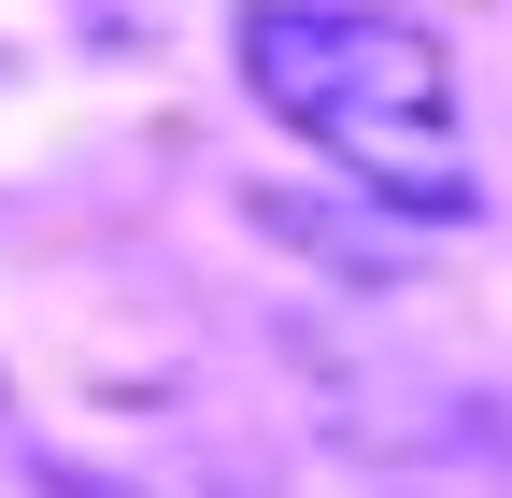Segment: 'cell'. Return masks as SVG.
Instances as JSON below:
<instances>
[{
    "label": "cell",
    "instance_id": "6da1fadb",
    "mask_svg": "<svg viewBox=\"0 0 512 498\" xmlns=\"http://www.w3.org/2000/svg\"><path fill=\"white\" fill-rule=\"evenodd\" d=\"M242 86L328 157L342 185H370L384 214H470V129H456V57L427 15L384 0H242Z\"/></svg>",
    "mask_w": 512,
    "mask_h": 498
}]
</instances>
